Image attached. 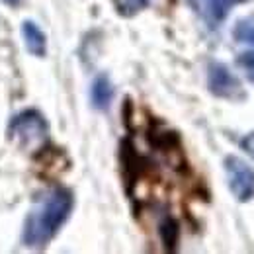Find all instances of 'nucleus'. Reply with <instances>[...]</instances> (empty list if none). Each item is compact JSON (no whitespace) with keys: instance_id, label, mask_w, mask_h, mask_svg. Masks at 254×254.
<instances>
[{"instance_id":"1a4fd4ad","label":"nucleus","mask_w":254,"mask_h":254,"mask_svg":"<svg viewBox=\"0 0 254 254\" xmlns=\"http://www.w3.org/2000/svg\"><path fill=\"white\" fill-rule=\"evenodd\" d=\"M243 149L254 159V133H251L247 139H243Z\"/></svg>"},{"instance_id":"423d86ee","label":"nucleus","mask_w":254,"mask_h":254,"mask_svg":"<svg viewBox=\"0 0 254 254\" xmlns=\"http://www.w3.org/2000/svg\"><path fill=\"white\" fill-rule=\"evenodd\" d=\"M92 104H94L98 110H106L112 102V96H114V88H112V82L108 80V76H98L92 84Z\"/></svg>"},{"instance_id":"39448f33","label":"nucleus","mask_w":254,"mask_h":254,"mask_svg":"<svg viewBox=\"0 0 254 254\" xmlns=\"http://www.w3.org/2000/svg\"><path fill=\"white\" fill-rule=\"evenodd\" d=\"M22 39H24V45L26 49L35 55V57H43L47 53V39H45V33L39 30V26H35L33 22H24L22 24Z\"/></svg>"},{"instance_id":"20e7f679","label":"nucleus","mask_w":254,"mask_h":254,"mask_svg":"<svg viewBox=\"0 0 254 254\" xmlns=\"http://www.w3.org/2000/svg\"><path fill=\"white\" fill-rule=\"evenodd\" d=\"M209 88L217 96H233L239 90V82L223 64H211V68H209Z\"/></svg>"},{"instance_id":"f257e3e1","label":"nucleus","mask_w":254,"mask_h":254,"mask_svg":"<svg viewBox=\"0 0 254 254\" xmlns=\"http://www.w3.org/2000/svg\"><path fill=\"white\" fill-rule=\"evenodd\" d=\"M72 211V193L66 190H53L43 201L30 211L24 223L22 241L26 247H45L64 225Z\"/></svg>"},{"instance_id":"7ed1b4c3","label":"nucleus","mask_w":254,"mask_h":254,"mask_svg":"<svg viewBox=\"0 0 254 254\" xmlns=\"http://www.w3.org/2000/svg\"><path fill=\"white\" fill-rule=\"evenodd\" d=\"M225 170L229 178V188L233 195L241 201H247L254 195V170L237 157H229L225 160Z\"/></svg>"},{"instance_id":"f03ea898","label":"nucleus","mask_w":254,"mask_h":254,"mask_svg":"<svg viewBox=\"0 0 254 254\" xmlns=\"http://www.w3.org/2000/svg\"><path fill=\"white\" fill-rule=\"evenodd\" d=\"M47 133L49 131H47V124L43 116L35 110H26L14 116L8 126V137L24 149L41 147L43 141L47 139Z\"/></svg>"},{"instance_id":"9d476101","label":"nucleus","mask_w":254,"mask_h":254,"mask_svg":"<svg viewBox=\"0 0 254 254\" xmlns=\"http://www.w3.org/2000/svg\"><path fill=\"white\" fill-rule=\"evenodd\" d=\"M2 2H6L8 6H18V4L22 2V0H2Z\"/></svg>"},{"instance_id":"0eeeda50","label":"nucleus","mask_w":254,"mask_h":254,"mask_svg":"<svg viewBox=\"0 0 254 254\" xmlns=\"http://www.w3.org/2000/svg\"><path fill=\"white\" fill-rule=\"evenodd\" d=\"M159 235H160V239H162V243L166 245V249H174L176 243H178V235H180L178 223L174 221L170 215H166V217L160 219V223H159Z\"/></svg>"},{"instance_id":"6e6552de","label":"nucleus","mask_w":254,"mask_h":254,"mask_svg":"<svg viewBox=\"0 0 254 254\" xmlns=\"http://www.w3.org/2000/svg\"><path fill=\"white\" fill-rule=\"evenodd\" d=\"M237 39H241V41H247V43H254V26L251 24H241L239 28H237Z\"/></svg>"}]
</instances>
